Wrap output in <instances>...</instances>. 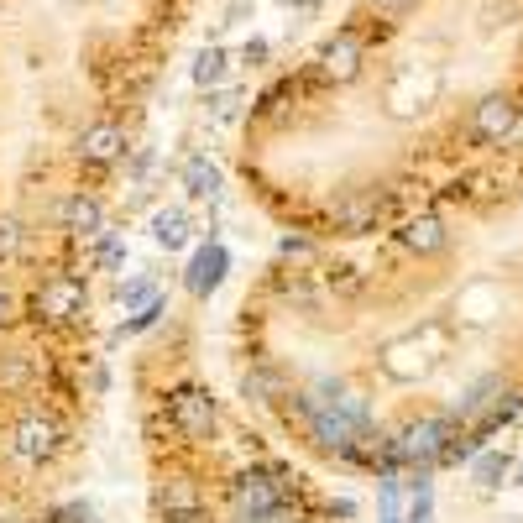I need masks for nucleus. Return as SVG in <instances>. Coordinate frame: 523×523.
I'll list each match as a JSON object with an SVG mask.
<instances>
[{
  "instance_id": "f257e3e1",
  "label": "nucleus",
  "mask_w": 523,
  "mask_h": 523,
  "mask_svg": "<svg viewBox=\"0 0 523 523\" xmlns=\"http://www.w3.org/2000/svg\"><path fill=\"white\" fill-rule=\"evenodd\" d=\"M126 388L147 523H351V497H335L220 388L194 304L173 299L168 320L131 346Z\"/></svg>"
},
{
  "instance_id": "f03ea898",
  "label": "nucleus",
  "mask_w": 523,
  "mask_h": 523,
  "mask_svg": "<svg viewBox=\"0 0 523 523\" xmlns=\"http://www.w3.org/2000/svg\"><path fill=\"white\" fill-rule=\"evenodd\" d=\"M231 267H236V257H231V246H225L220 236H204V241H194V252H189V262H184V272H178V288H184V304H194V309H210V299L225 288V278H231Z\"/></svg>"
},
{
  "instance_id": "7ed1b4c3",
  "label": "nucleus",
  "mask_w": 523,
  "mask_h": 523,
  "mask_svg": "<svg viewBox=\"0 0 523 523\" xmlns=\"http://www.w3.org/2000/svg\"><path fill=\"white\" fill-rule=\"evenodd\" d=\"M518 126H523V105L513 95H503V89H487L466 116V142L471 147H508Z\"/></svg>"
},
{
  "instance_id": "20e7f679",
  "label": "nucleus",
  "mask_w": 523,
  "mask_h": 523,
  "mask_svg": "<svg viewBox=\"0 0 523 523\" xmlns=\"http://www.w3.org/2000/svg\"><path fill=\"white\" fill-rule=\"evenodd\" d=\"M194 241H204V236H199V220H194L189 204H168V210L152 215V246H157V252L184 257Z\"/></svg>"
},
{
  "instance_id": "39448f33",
  "label": "nucleus",
  "mask_w": 523,
  "mask_h": 523,
  "mask_svg": "<svg viewBox=\"0 0 523 523\" xmlns=\"http://www.w3.org/2000/svg\"><path fill=\"white\" fill-rule=\"evenodd\" d=\"M178 189H184V199H215L220 194V168L204 147H194L184 163H178Z\"/></svg>"
},
{
  "instance_id": "423d86ee",
  "label": "nucleus",
  "mask_w": 523,
  "mask_h": 523,
  "mask_svg": "<svg viewBox=\"0 0 523 523\" xmlns=\"http://www.w3.org/2000/svg\"><path fill=\"white\" fill-rule=\"evenodd\" d=\"M0 523H100V518L79 492H68V497H58V503L37 508V513H0Z\"/></svg>"
},
{
  "instance_id": "0eeeda50",
  "label": "nucleus",
  "mask_w": 523,
  "mask_h": 523,
  "mask_svg": "<svg viewBox=\"0 0 523 523\" xmlns=\"http://www.w3.org/2000/svg\"><path fill=\"white\" fill-rule=\"evenodd\" d=\"M513 466H518V461L508 456V450H497V445H487V450H482V456H471V466H466V471H471V482H476V487H482V492H497V487H508V476H513Z\"/></svg>"
},
{
  "instance_id": "6e6552de",
  "label": "nucleus",
  "mask_w": 523,
  "mask_h": 523,
  "mask_svg": "<svg viewBox=\"0 0 523 523\" xmlns=\"http://www.w3.org/2000/svg\"><path fill=\"white\" fill-rule=\"evenodd\" d=\"M168 309H173V293L163 288V293H157V299H147V304L136 309V314H126V320L116 325V335H121V340H142V335H152L157 325L168 320Z\"/></svg>"
},
{
  "instance_id": "1a4fd4ad",
  "label": "nucleus",
  "mask_w": 523,
  "mask_h": 523,
  "mask_svg": "<svg viewBox=\"0 0 523 523\" xmlns=\"http://www.w3.org/2000/svg\"><path fill=\"white\" fill-rule=\"evenodd\" d=\"M231 63H236V53L220 48V42H215V48H199V58H194V68H189V79L215 95V89L225 84V74H231Z\"/></svg>"
},
{
  "instance_id": "9d476101",
  "label": "nucleus",
  "mask_w": 523,
  "mask_h": 523,
  "mask_svg": "<svg viewBox=\"0 0 523 523\" xmlns=\"http://www.w3.org/2000/svg\"><path fill=\"white\" fill-rule=\"evenodd\" d=\"M414 492V503H408V523H435V482L419 476V482H408Z\"/></svg>"
},
{
  "instance_id": "9b49d317",
  "label": "nucleus",
  "mask_w": 523,
  "mask_h": 523,
  "mask_svg": "<svg viewBox=\"0 0 523 523\" xmlns=\"http://www.w3.org/2000/svg\"><path fill=\"white\" fill-rule=\"evenodd\" d=\"M424 0H356V11H367V16H382V21H393V16H408V11H419Z\"/></svg>"
},
{
  "instance_id": "f8f14e48",
  "label": "nucleus",
  "mask_w": 523,
  "mask_h": 523,
  "mask_svg": "<svg viewBox=\"0 0 523 523\" xmlns=\"http://www.w3.org/2000/svg\"><path fill=\"white\" fill-rule=\"evenodd\" d=\"M267 58H272V42H267V37H252V42H246V48L236 53L241 68H267Z\"/></svg>"
},
{
  "instance_id": "ddd939ff",
  "label": "nucleus",
  "mask_w": 523,
  "mask_h": 523,
  "mask_svg": "<svg viewBox=\"0 0 523 523\" xmlns=\"http://www.w3.org/2000/svg\"><path fill=\"white\" fill-rule=\"evenodd\" d=\"M513 487H523V461L513 466Z\"/></svg>"
}]
</instances>
